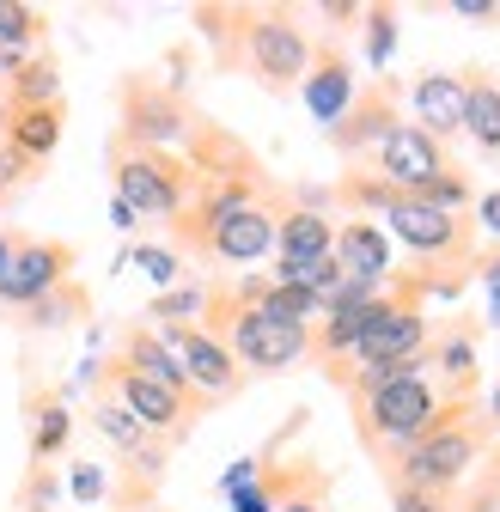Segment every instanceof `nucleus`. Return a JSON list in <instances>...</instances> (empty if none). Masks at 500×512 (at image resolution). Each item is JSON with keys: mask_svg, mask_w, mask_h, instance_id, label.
I'll use <instances>...</instances> for the list:
<instances>
[{"mask_svg": "<svg viewBox=\"0 0 500 512\" xmlns=\"http://www.w3.org/2000/svg\"><path fill=\"white\" fill-rule=\"evenodd\" d=\"M500 427L488 421V409L476 397H446L433 427L397 452V464L385 470V482H409V488H433V494H458L470 482V470L494 452Z\"/></svg>", "mask_w": 500, "mask_h": 512, "instance_id": "1", "label": "nucleus"}, {"mask_svg": "<svg viewBox=\"0 0 500 512\" xmlns=\"http://www.w3.org/2000/svg\"><path fill=\"white\" fill-rule=\"evenodd\" d=\"M440 403H446V397L433 391V378H427V372H409V378L385 384V391L348 403V409H354V439L366 445L372 458H379V470H391L397 452H409V445L433 427Z\"/></svg>", "mask_w": 500, "mask_h": 512, "instance_id": "2", "label": "nucleus"}, {"mask_svg": "<svg viewBox=\"0 0 500 512\" xmlns=\"http://www.w3.org/2000/svg\"><path fill=\"white\" fill-rule=\"evenodd\" d=\"M110 159V183H116V202H129L141 220H177L196 196V171L183 153H165V147H129L116 141L104 147Z\"/></svg>", "mask_w": 500, "mask_h": 512, "instance_id": "3", "label": "nucleus"}, {"mask_svg": "<svg viewBox=\"0 0 500 512\" xmlns=\"http://www.w3.org/2000/svg\"><path fill=\"white\" fill-rule=\"evenodd\" d=\"M238 68L257 80L269 98L299 92L311 68V31L287 7H244V37H238Z\"/></svg>", "mask_w": 500, "mask_h": 512, "instance_id": "4", "label": "nucleus"}, {"mask_svg": "<svg viewBox=\"0 0 500 512\" xmlns=\"http://www.w3.org/2000/svg\"><path fill=\"white\" fill-rule=\"evenodd\" d=\"M196 116H202V110L183 98L171 80H153V74H122V80H116V141H129V147L183 153Z\"/></svg>", "mask_w": 500, "mask_h": 512, "instance_id": "5", "label": "nucleus"}, {"mask_svg": "<svg viewBox=\"0 0 500 512\" xmlns=\"http://www.w3.org/2000/svg\"><path fill=\"white\" fill-rule=\"evenodd\" d=\"M385 238L403 244L415 263H427V269H476V256H482V232H476L470 214L427 208L415 196H397L385 208Z\"/></svg>", "mask_w": 500, "mask_h": 512, "instance_id": "6", "label": "nucleus"}, {"mask_svg": "<svg viewBox=\"0 0 500 512\" xmlns=\"http://www.w3.org/2000/svg\"><path fill=\"white\" fill-rule=\"evenodd\" d=\"M86 384L92 391H110L122 409H129L153 439H165V445H177V439H190V427H196V415L183 409L165 384H153V378H141V372H129L116 354L104 360V366H86Z\"/></svg>", "mask_w": 500, "mask_h": 512, "instance_id": "7", "label": "nucleus"}, {"mask_svg": "<svg viewBox=\"0 0 500 512\" xmlns=\"http://www.w3.org/2000/svg\"><path fill=\"white\" fill-rule=\"evenodd\" d=\"M397 128H403V86H397L391 74H379V80H366V86L354 92V104L324 128V141H330L348 165H360V153H379Z\"/></svg>", "mask_w": 500, "mask_h": 512, "instance_id": "8", "label": "nucleus"}, {"mask_svg": "<svg viewBox=\"0 0 500 512\" xmlns=\"http://www.w3.org/2000/svg\"><path fill=\"white\" fill-rule=\"evenodd\" d=\"M74 263H80V250L68 238H19L7 275H0V305L25 311V305L49 299L61 281H74Z\"/></svg>", "mask_w": 500, "mask_h": 512, "instance_id": "9", "label": "nucleus"}, {"mask_svg": "<svg viewBox=\"0 0 500 512\" xmlns=\"http://www.w3.org/2000/svg\"><path fill=\"white\" fill-rule=\"evenodd\" d=\"M159 336H165V348L177 354V366L190 372V384H196L208 403H226V397L244 391V366H238L232 348L214 342L208 330H196V324H159Z\"/></svg>", "mask_w": 500, "mask_h": 512, "instance_id": "10", "label": "nucleus"}, {"mask_svg": "<svg viewBox=\"0 0 500 512\" xmlns=\"http://www.w3.org/2000/svg\"><path fill=\"white\" fill-rule=\"evenodd\" d=\"M287 208V196L281 202H250V208H232L208 238H202V256L196 263H208V269H250V263H263V256L275 250V214Z\"/></svg>", "mask_w": 500, "mask_h": 512, "instance_id": "11", "label": "nucleus"}, {"mask_svg": "<svg viewBox=\"0 0 500 512\" xmlns=\"http://www.w3.org/2000/svg\"><path fill=\"white\" fill-rule=\"evenodd\" d=\"M116 360L129 366V372H141V378H153V384H165V391H171L183 409H190L196 421L214 409V403L196 391V384H190V372L177 366V354L165 348V336H159L153 324H129V330H122V336H116Z\"/></svg>", "mask_w": 500, "mask_h": 512, "instance_id": "12", "label": "nucleus"}, {"mask_svg": "<svg viewBox=\"0 0 500 512\" xmlns=\"http://www.w3.org/2000/svg\"><path fill=\"white\" fill-rule=\"evenodd\" d=\"M354 92H360V80H354V55H348L336 37H311V68H305V80H299L305 110L330 128V122L354 104Z\"/></svg>", "mask_w": 500, "mask_h": 512, "instance_id": "13", "label": "nucleus"}, {"mask_svg": "<svg viewBox=\"0 0 500 512\" xmlns=\"http://www.w3.org/2000/svg\"><path fill=\"white\" fill-rule=\"evenodd\" d=\"M446 165H458L452 147H446V141H433L427 128H415V122H403L397 135H391L379 153H372V171H379L385 183H397L403 196H415V189H421L427 177H440Z\"/></svg>", "mask_w": 500, "mask_h": 512, "instance_id": "14", "label": "nucleus"}, {"mask_svg": "<svg viewBox=\"0 0 500 512\" xmlns=\"http://www.w3.org/2000/svg\"><path fill=\"white\" fill-rule=\"evenodd\" d=\"M427 378L440 397H476L482 384V360H476V324L458 317V324L427 336Z\"/></svg>", "mask_w": 500, "mask_h": 512, "instance_id": "15", "label": "nucleus"}, {"mask_svg": "<svg viewBox=\"0 0 500 512\" xmlns=\"http://www.w3.org/2000/svg\"><path fill=\"white\" fill-rule=\"evenodd\" d=\"M403 98L415 104V128H427L433 141L464 135V80H458V74L427 68V74H415V86H409Z\"/></svg>", "mask_w": 500, "mask_h": 512, "instance_id": "16", "label": "nucleus"}, {"mask_svg": "<svg viewBox=\"0 0 500 512\" xmlns=\"http://www.w3.org/2000/svg\"><path fill=\"white\" fill-rule=\"evenodd\" d=\"M336 250V220L318 208H281L275 214V263H318Z\"/></svg>", "mask_w": 500, "mask_h": 512, "instance_id": "17", "label": "nucleus"}, {"mask_svg": "<svg viewBox=\"0 0 500 512\" xmlns=\"http://www.w3.org/2000/svg\"><path fill=\"white\" fill-rule=\"evenodd\" d=\"M68 135V104H31V110H7V128H0V141L13 153H25L31 165H49V153L61 147Z\"/></svg>", "mask_w": 500, "mask_h": 512, "instance_id": "18", "label": "nucleus"}, {"mask_svg": "<svg viewBox=\"0 0 500 512\" xmlns=\"http://www.w3.org/2000/svg\"><path fill=\"white\" fill-rule=\"evenodd\" d=\"M336 263L354 281H385L391 275V238L379 220H342L336 226Z\"/></svg>", "mask_w": 500, "mask_h": 512, "instance_id": "19", "label": "nucleus"}, {"mask_svg": "<svg viewBox=\"0 0 500 512\" xmlns=\"http://www.w3.org/2000/svg\"><path fill=\"white\" fill-rule=\"evenodd\" d=\"M25 421H31V464L49 470V464L74 445V409H68V397L37 391V397L25 403Z\"/></svg>", "mask_w": 500, "mask_h": 512, "instance_id": "20", "label": "nucleus"}, {"mask_svg": "<svg viewBox=\"0 0 500 512\" xmlns=\"http://www.w3.org/2000/svg\"><path fill=\"white\" fill-rule=\"evenodd\" d=\"M464 135L482 153H500V80L488 68H464Z\"/></svg>", "mask_w": 500, "mask_h": 512, "instance_id": "21", "label": "nucleus"}, {"mask_svg": "<svg viewBox=\"0 0 500 512\" xmlns=\"http://www.w3.org/2000/svg\"><path fill=\"white\" fill-rule=\"evenodd\" d=\"M55 98H61V68L49 49L25 55V68L0 86V110H31V104H55Z\"/></svg>", "mask_w": 500, "mask_h": 512, "instance_id": "22", "label": "nucleus"}, {"mask_svg": "<svg viewBox=\"0 0 500 512\" xmlns=\"http://www.w3.org/2000/svg\"><path fill=\"white\" fill-rule=\"evenodd\" d=\"M92 427H98V433H104V439L116 445L122 458H141L147 445H159V439H153V433H147V427H141V421H135L129 409H122V403H116L110 391H98V397H92Z\"/></svg>", "mask_w": 500, "mask_h": 512, "instance_id": "23", "label": "nucleus"}, {"mask_svg": "<svg viewBox=\"0 0 500 512\" xmlns=\"http://www.w3.org/2000/svg\"><path fill=\"white\" fill-rule=\"evenodd\" d=\"M92 311V293L80 287V281H61L49 299H37V305H25L19 317H25V330H61V324H80V317Z\"/></svg>", "mask_w": 500, "mask_h": 512, "instance_id": "24", "label": "nucleus"}, {"mask_svg": "<svg viewBox=\"0 0 500 512\" xmlns=\"http://www.w3.org/2000/svg\"><path fill=\"white\" fill-rule=\"evenodd\" d=\"M196 25L214 49V68H238V37H244V7H196Z\"/></svg>", "mask_w": 500, "mask_h": 512, "instance_id": "25", "label": "nucleus"}, {"mask_svg": "<svg viewBox=\"0 0 500 512\" xmlns=\"http://www.w3.org/2000/svg\"><path fill=\"white\" fill-rule=\"evenodd\" d=\"M202 305H208V281H177V287L153 293L147 324H202Z\"/></svg>", "mask_w": 500, "mask_h": 512, "instance_id": "26", "label": "nucleus"}, {"mask_svg": "<svg viewBox=\"0 0 500 512\" xmlns=\"http://www.w3.org/2000/svg\"><path fill=\"white\" fill-rule=\"evenodd\" d=\"M415 202L446 208V214H470V208H476V183H470V171H464V165H446L440 177H427V183L415 189Z\"/></svg>", "mask_w": 500, "mask_h": 512, "instance_id": "27", "label": "nucleus"}, {"mask_svg": "<svg viewBox=\"0 0 500 512\" xmlns=\"http://www.w3.org/2000/svg\"><path fill=\"white\" fill-rule=\"evenodd\" d=\"M49 37V19L37 7H25V0H0V49H37Z\"/></svg>", "mask_w": 500, "mask_h": 512, "instance_id": "28", "label": "nucleus"}, {"mask_svg": "<svg viewBox=\"0 0 500 512\" xmlns=\"http://www.w3.org/2000/svg\"><path fill=\"white\" fill-rule=\"evenodd\" d=\"M397 7H366L360 13V31H366V68L372 74H385L391 68V55H397Z\"/></svg>", "mask_w": 500, "mask_h": 512, "instance_id": "29", "label": "nucleus"}, {"mask_svg": "<svg viewBox=\"0 0 500 512\" xmlns=\"http://www.w3.org/2000/svg\"><path fill=\"white\" fill-rule=\"evenodd\" d=\"M122 256H129V263L165 293V287H177V281H190V275H183V256L171 250V244H135V250H122Z\"/></svg>", "mask_w": 500, "mask_h": 512, "instance_id": "30", "label": "nucleus"}, {"mask_svg": "<svg viewBox=\"0 0 500 512\" xmlns=\"http://www.w3.org/2000/svg\"><path fill=\"white\" fill-rule=\"evenodd\" d=\"M385 488H391V512H458V494H433L409 482H385Z\"/></svg>", "mask_w": 500, "mask_h": 512, "instance_id": "31", "label": "nucleus"}, {"mask_svg": "<svg viewBox=\"0 0 500 512\" xmlns=\"http://www.w3.org/2000/svg\"><path fill=\"white\" fill-rule=\"evenodd\" d=\"M37 171H43V165H31L25 153H13L7 141H0V202L19 196V189H31V183H37Z\"/></svg>", "mask_w": 500, "mask_h": 512, "instance_id": "32", "label": "nucleus"}, {"mask_svg": "<svg viewBox=\"0 0 500 512\" xmlns=\"http://www.w3.org/2000/svg\"><path fill=\"white\" fill-rule=\"evenodd\" d=\"M476 281L488 287V324L500 330V250H482L476 256Z\"/></svg>", "mask_w": 500, "mask_h": 512, "instance_id": "33", "label": "nucleus"}, {"mask_svg": "<svg viewBox=\"0 0 500 512\" xmlns=\"http://www.w3.org/2000/svg\"><path fill=\"white\" fill-rule=\"evenodd\" d=\"M68 494H74V500H104V470H98V464H74Z\"/></svg>", "mask_w": 500, "mask_h": 512, "instance_id": "34", "label": "nucleus"}, {"mask_svg": "<svg viewBox=\"0 0 500 512\" xmlns=\"http://www.w3.org/2000/svg\"><path fill=\"white\" fill-rule=\"evenodd\" d=\"M476 232H494V238H500V189L476 196Z\"/></svg>", "mask_w": 500, "mask_h": 512, "instance_id": "35", "label": "nucleus"}, {"mask_svg": "<svg viewBox=\"0 0 500 512\" xmlns=\"http://www.w3.org/2000/svg\"><path fill=\"white\" fill-rule=\"evenodd\" d=\"M452 13H458V19H476V25H482V19H500V7H494V0H458Z\"/></svg>", "mask_w": 500, "mask_h": 512, "instance_id": "36", "label": "nucleus"}, {"mask_svg": "<svg viewBox=\"0 0 500 512\" xmlns=\"http://www.w3.org/2000/svg\"><path fill=\"white\" fill-rule=\"evenodd\" d=\"M360 13H366V7H348V0H330V7H324V25H360Z\"/></svg>", "mask_w": 500, "mask_h": 512, "instance_id": "37", "label": "nucleus"}, {"mask_svg": "<svg viewBox=\"0 0 500 512\" xmlns=\"http://www.w3.org/2000/svg\"><path fill=\"white\" fill-rule=\"evenodd\" d=\"M110 220H116V226H122V232H129V226H135V220H141V214H135V208H129V202H116V196H110Z\"/></svg>", "mask_w": 500, "mask_h": 512, "instance_id": "38", "label": "nucleus"}, {"mask_svg": "<svg viewBox=\"0 0 500 512\" xmlns=\"http://www.w3.org/2000/svg\"><path fill=\"white\" fill-rule=\"evenodd\" d=\"M13 244H19V238H13L7 226H0V275H7V263H13Z\"/></svg>", "mask_w": 500, "mask_h": 512, "instance_id": "39", "label": "nucleus"}, {"mask_svg": "<svg viewBox=\"0 0 500 512\" xmlns=\"http://www.w3.org/2000/svg\"><path fill=\"white\" fill-rule=\"evenodd\" d=\"M281 512H330L324 500H299V506H281Z\"/></svg>", "mask_w": 500, "mask_h": 512, "instance_id": "40", "label": "nucleus"}, {"mask_svg": "<svg viewBox=\"0 0 500 512\" xmlns=\"http://www.w3.org/2000/svg\"><path fill=\"white\" fill-rule=\"evenodd\" d=\"M488 421L500 427V384H494V391H488Z\"/></svg>", "mask_w": 500, "mask_h": 512, "instance_id": "41", "label": "nucleus"}, {"mask_svg": "<svg viewBox=\"0 0 500 512\" xmlns=\"http://www.w3.org/2000/svg\"><path fill=\"white\" fill-rule=\"evenodd\" d=\"M0 128H7V110H0Z\"/></svg>", "mask_w": 500, "mask_h": 512, "instance_id": "42", "label": "nucleus"}]
</instances>
